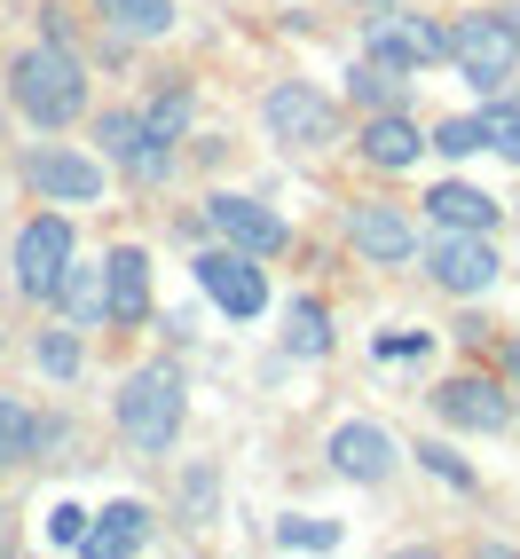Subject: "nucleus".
<instances>
[{"mask_svg": "<svg viewBox=\"0 0 520 559\" xmlns=\"http://www.w3.org/2000/svg\"><path fill=\"white\" fill-rule=\"evenodd\" d=\"M418 151H426V134L402 119V110H370V119H363V158L370 166L402 174V166H418Z\"/></svg>", "mask_w": 520, "mask_h": 559, "instance_id": "dca6fc26", "label": "nucleus"}, {"mask_svg": "<svg viewBox=\"0 0 520 559\" xmlns=\"http://www.w3.org/2000/svg\"><path fill=\"white\" fill-rule=\"evenodd\" d=\"M103 24L119 40H166L174 32V0H103Z\"/></svg>", "mask_w": 520, "mask_h": 559, "instance_id": "aec40b11", "label": "nucleus"}, {"mask_svg": "<svg viewBox=\"0 0 520 559\" xmlns=\"http://www.w3.org/2000/svg\"><path fill=\"white\" fill-rule=\"evenodd\" d=\"M347 237H355V252L370 260V269H402V260L418 252L411 213H402V205H387V198H363V205L347 213Z\"/></svg>", "mask_w": 520, "mask_h": 559, "instance_id": "f8f14e48", "label": "nucleus"}, {"mask_svg": "<svg viewBox=\"0 0 520 559\" xmlns=\"http://www.w3.org/2000/svg\"><path fill=\"white\" fill-rule=\"evenodd\" d=\"M119 433L134 441L142 457H158V450H174L181 441V418H190V394H181V370L174 362H142V370H127L119 379Z\"/></svg>", "mask_w": 520, "mask_h": 559, "instance_id": "f03ea898", "label": "nucleus"}, {"mask_svg": "<svg viewBox=\"0 0 520 559\" xmlns=\"http://www.w3.org/2000/svg\"><path fill=\"white\" fill-rule=\"evenodd\" d=\"M32 457H40V418L16 394H0V465H32Z\"/></svg>", "mask_w": 520, "mask_h": 559, "instance_id": "5701e85b", "label": "nucleus"}, {"mask_svg": "<svg viewBox=\"0 0 520 559\" xmlns=\"http://www.w3.org/2000/svg\"><path fill=\"white\" fill-rule=\"evenodd\" d=\"M363 56L387 63V71H434V63H450V24L411 16V9L394 0V9H370V24H363Z\"/></svg>", "mask_w": 520, "mask_h": 559, "instance_id": "20e7f679", "label": "nucleus"}, {"mask_svg": "<svg viewBox=\"0 0 520 559\" xmlns=\"http://www.w3.org/2000/svg\"><path fill=\"white\" fill-rule=\"evenodd\" d=\"M32 362H40L56 386H71V379L87 370V340H80V323H56V331H40V340H32Z\"/></svg>", "mask_w": 520, "mask_h": 559, "instance_id": "412c9836", "label": "nucleus"}, {"mask_svg": "<svg viewBox=\"0 0 520 559\" xmlns=\"http://www.w3.org/2000/svg\"><path fill=\"white\" fill-rule=\"evenodd\" d=\"M284 355H300V362L331 355V316H323V300H292V308H284Z\"/></svg>", "mask_w": 520, "mask_h": 559, "instance_id": "4be33fe9", "label": "nucleus"}, {"mask_svg": "<svg viewBox=\"0 0 520 559\" xmlns=\"http://www.w3.org/2000/svg\"><path fill=\"white\" fill-rule=\"evenodd\" d=\"M450 63L465 71V87L489 103L512 87V71H520V9H473L450 24Z\"/></svg>", "mask_w": 520, "mask_h": 559, "instance_id": "7ed1b4c3", "label": "nucleus"}, {"mask_svg": "<svg viewBox=\"0 0 520 559\" xmlns=\"http://www.w3.org/2000/svg\"><path fill=\"white\" fill-rule=\"evenodd\" d=\"M411 457H418V465H426L434 480H450V489H473V465H465V457L450 450V441H418Z\"/></svg>", "mask_w": 520, "mask_h": 559, "instance_id": "cd10ccee", "label": "nucleus"}, {"mask_svg": "<svg viewBox=\"0 0 520 559\" xmlns=\"http://www.w3.org/2000/svg\"><path fill=\"white\" fill-rule=\"evenodd\" d=\"M323 457H331V473H340V480H363V489H379V480L394 473V433H387V426H370V418H347V426H331Z\"/></svg>", "mask_w": 520, "mask_h": 559, "instance_id": "ddd939ff", "label": "nucleus"}, {"mask_svg": "<svg viewBox=\"0 0 520 559\" xmlns=\"http://www.w3.org/2000/svg\"><path fill=\"white\" fill-rule=\"evenodd\" d=\"M394 355H426V331H387V340H379V362H394Z\"/></svg>", "mask_w": 520, "mask_h": 559, "instance_id": "7c9ffc66", "label": "nucleus"}, {"mask_svg": "<svg viewBox=\"0 0 520 559\" xmlns=\"http://www.w3.org/2000/svg\"><path fill=\"white\" fill-rule=\"evenodd\" d=\"M16 174H24V190L40 198V205H103V190H110L103 158L71 151V142H40V151H24Z\"/></svg>", "mask_w": 520, "mask_h": 559, "instance_id": "39448f33", "label": "nucleus"}, {"mask_svg": "<svg viewBox=\"0 0 520 559\" xmlns=\"http://www.w3.org/2000/svg\"><path fill=\"white\" fill-rule=\"evenodd\" d=\"M134 119H142V142L174 151V142H190V127H198V87H190V80H166L151 103L134 110Z\"/></svg>", "mask_w": 520, "mask_h": 559, "instance_id": "2eb2a0df", "label": "nucleus"}, {"mask_svg": "<svg viewBox=\"0 0 520 559\" xmlns=\"http://www.w3.org/2000/svg\"><path fill=\"white\" fill-rule=\"evenodd\" d=\"M213 473H190V480H181V504H190V512H213Z\"/></svg>", "mask_w": 520, "mask_h": 559, "instance_id": "2f4dec72", "label": "nucleus"}, {"mask_svg": "<svg viewBox=\"0 0 520 559\" xmlns=\"http://www.w3.org/2000/svg\"><path fill=\"white\" fill-rule=\"evenodd\" d=\"M87 528H95V512H80V504H56L48 512V544L56 551H87Z\"/></svg>", "mask_w": 520, "mask_h": 559, "instance_id": "c756f323", "label": "nucleus"}, {"mask_svg": "<svg viewBox=\"0 0 520 559\" xmlns=\"http://www.w3.org/2000/svg\"><path fill=\"white\" fill-rule=\"evenodd\" d=\"M9 103L24 110L32 127H80L87 110V63L71 56L63 40H40V48H16L9 56Z\"/></svg>", "mask_w": 520, "mask_h": 559, "instance_id": "f257e3e1", "label": "nucleus"}, {"mask_svg": "<svg viewBox=\"0 0 520 559\" xmlns=\"http://www.w3.org/2000/svg\"><path fill=\"white\" fill-rule=\"evenodd\" d=\"M426 213L441 221V229H497V198L473 190V181H441V190H426Z\"/></svg>", "mask_w": 520, "mask_h": 559, "instance_id": "a211bd4d", "label": "nucleus"}, {"mask_svg": "<svg viewBox=\"0 0 520 559\" xmlns=\"http://www.w3.org/2000/svg\"><path fill=\"white\" fill-rule=\"evenodd\" d=\"M481 119V151H497L505 166H520V103H505V95H489L473 110Z\"/></svg>", "mask_w": 520, "mask_h": 559, "instance_id": "393cba45", "label": "nucleus"}, {"mask_svg": "<svg viewBox=\"0 0 520 559\" xmlns=\"http://www.w3.org/2000/svg\"><path fill=\"white\" fill-rule=\"evenodd\" d=\"M505 370H512V379H520V340H505Z\"/></svg>", "mask_w": 520, "mask_h": 559, "instance_id": "72a5a7b5", "label": "nucleus"}, {"mask_svg": "<svg viewBox=\"0 0 520 559\" xmlns=\"http://www.w3.org/2000/svg\"><path fill=\"white\" fill-rule=\"evenodd\" d=\"M40 24H48V40H63V48H71V9H40Z\"/></svg>", "mask_w": 520, "mask_h": 559, "instance_id": "473e14b6", "label": "nucleus"}, {"mask_svg": "<svg viewBox=\"0 0 520 559\" xmlns=\"http://www.w3.org/2000/svg\"><path fill=\"white\" fill-rule=\"evenodd\" d=\"M402 87H411V71H387V63H370V56L347 71V95L363 110H402Z\"/></svg>", "mask_w": 520, "mask_h": 559, "instance_id": "b1692460", "label": "nucleus"}, {"mask_svg": "<svg viewBox=\"0 0 520 559\" xmlns=\"http://www.w3.org/2000/svg\"><path fill=\"white\" fill-rule=\"evenodd\" d=\"M205 229L221 237V245H237V252H252V260H276L284 245H292V229L269 213V205H252V198H237V190H221V198H205Z\"/></svg>", "mask_w": 520, "mask_h": 559, "instance_id": "9b49d317", "label": "nucleus"}, {"mask_svg": "<svg viewBox=\"0 0 520 559\" xmlns=\"http://www.w3.org/2000/svg\"><path fill=\"white\" fill-rule=\"evenodd\" d=\"M434 418L458 426V433H505L512 426V394L497 379H473V370H458V379L434 386Z\"/></svg>", "mask_w": 520, "mask_h": 559, "instance_id": "9d476101", "label": "nucleus"}, {"mask_svg": "<svg viewBox=\"0 0 520 559\" xmlns=\"http://www.w3.org/2000/svg\"><path fill=\"white\" fill-rule=\"evenodd\" d=\"M95 142H103V158H119V166H134L142 151H151V142H142V119H134V110H103V119H95Z\"/></svg>", "mask_w": 520, "mask_h": 559, "instance_id": "a878e982", "label": "nucleus"}, {"mask_svg": "<svg viewBox=\"0 0 520 559\" xmlns=\"http://www.w3.org/2000/svg\"><path fill=\"white\" fill-rule=\"evenodd\" d=\"M71 252H80V237H71L63 213H40L16 229V252H9V284L24 292V300H56V276L71 269Z\"/></svg>", "mask_w": 520, "mask_h": 559, "instance_id": "423d86ee", "label": "nucleus"}, {"mask_svg": "<svg viewBox=\"0 0 520 559\" xmlns=\"http://www.w3.org/2000/svg\"><path fill=\"white\" fill-rule=\"evenodd\" d=\"M142 544H151V512H142L134 497L110 504V512H95V528H87V551H95V559H127V551H142Z\"/></svg>", "mask_w": 520, "mask_h": 559, "instance_id": "f3484780", "label": "nucleus"}, {"mask_svg": "<svg viewBox=\"0 0 520 559\" xmlns=\"http://www.w3.org/2000/svg\"><path fill=\"white\" fill-rule=\"evenodd\" d=\"M426 151H441V158H473V151H481V119H441V127L426 134Z\"/></svg>", "mask_w": 520, "mask_h": 559, "instance_id": "c85d7f7f", "label": "nucleus"}, {"mask_svg": "<svg viewBox=\"0 0 520 559\" xmlns=\"http://www.w3.org/2000/svg\"><path fill=\"white\" fill-rule=\"evenodd\" d=\"M190 276H198V292H205L229 323H252L260 308H269V276H260V260L237 252V245H205V252L190 260Z\"/></svg>", "mask_w": 520, "mask_h": 559, "instance_id": "0eeeda50", "label": "nucleus"}, {"mask_svg": "<svg viewBox=\"0 0 520 559\" xmlns=\"http://www.w3.org/2000/svg\"><path fill=\"white\" fill-rule=\"evenodd\" d=\"M260 119H269V142H284V151H323V142L340 134V110H331V95L308 87V80H276L269 103H260Z\"/></svg>", "mask_w": 520, "mask_h": 559, "instance_id": "6e6552de", "label": "nucleus"}, {"mask_svg": "<svg viewBox=\"0 0 520 559\" xmlns=\"http://www.w3.org/2000/svg\"><path fill=\"white\" fill-rule=\"evenodd\" d=\"M103 300H110V323H142L151 316V252L142 245H119L103 260Z\"/></svg>", "mask_w": 520, "mask_h": 559, "instance_id": "4468645a", "label": "nucleus"}, {"mask_svg": "<svg viewBox=\"0 0 520 559\" xmlns=\"http://www.w3.org/2000/svg\"><path fill=\"white\" fill-rule=\"evenodd\" d=\"M426 276L441 292H458V300H473V292L497 284V252H489V229H441L426 245Z\"/></svg>", "mask_w": 520, "mask_h": 559, "instance_id": "1a4fd4ad", "label": "nucleus"}, {"mask_svg": "<svg viewBox=\"0 0 520 559\" xmlns=\"http://www.w3.org/2000/svg\"><path fill=\"white\" fill-rule=\"evenodd\" d=\"M347 9H363V16H370V9H394V0H347Z\"/></svg>", "mask_w": 520, "mask_h": 559, "instance_id": "f704fd0d", "label": "nucleus"}, {"mask_svg": "<svg viewBox=\"0 0 520 559\" xmlns=\"http://www.w3.org/2000/svg\"><path fill=\"white\" fill-rule=\"evenodd\" d=\"M56 308L80 323V331H95V323H110V300H103V269H80V252H71V269L56 276Z\"/></svg>", "mask_w": 520, "mask_h": 559, "instance_id": "6ab92c4d", "label": "nucleus"}, {"mask_svg": "<svg viewBox=\"0 0 520 559\" xmlns=\"http://www.w3.org/2000/svg\"><path fill=\"white\" fill-rule=\"evenodd\" d=\"M284 551H340V520H308V512H284L269 528Z\"/></svg>", "mask_w": 520, "mask_h": 559, "instance_id": "bb28decb", "label": "nucleus"}]
</instances>
